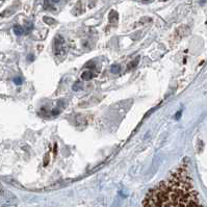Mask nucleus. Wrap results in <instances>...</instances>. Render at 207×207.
Masks as SVG:
<instances>
[{"label": "nucleus", "instance_id": "nucleus-5", "mask_svg": "<svg viewBox=\"0 0 207 207\" xmlns=\"http://www.w3.org/2000/svg\"><path fill=\"white\" fill-rule=\"evenodd\" d=\"M82 87H82V83H81V82H76L74 85H73V90L77 92V91H79V90H82Z\"/></svg>", "mask_w": 207, "mask_h": 207}, {"label": "nucleus", "instance_id": "nucleus-10", "mask_svg": "<svg viewBox=\"0 0 207 207\" xmlns=\"http://www.w3.org/2000/svg\"><path fill=\"white\" fill-rule=\"evenodd\" d=\"M181 110H180V111H178L177 114H176V116H175V118H176V120H179L180 119V115H181Z\"/></svg>", "mask_w": 207, "mask_h": 207}, {"label": "nucleus", "instance_id": "nucleus-1", "mask_svg": "<svg viewBox=\"0 0 207 207\" xmlns=\"http://www.w3.org/2000/svg\"><path fill=\"white\" fill-rule=\"evenodd\" d=\"M192 177L185 167H180L170 177L151 190L143 206H200Z\"/></svg>", "mask_w": 207, "mask_h": 207}, {"label": "nucleus", "instance_id": "nucleus-11", "mask_svg": "<svg viewBox=\"0 0 207 207\" xmlns=\"http://www.w3.org/2000/svg\"><path fill=\"white\" fill-rule=\"evenodd\" d=\"M58 114H60V110L57 109V108H55L54 110H52V115H58Z\"/></svg>", "mask_w": 207, "mask_h": 207}, {"label": "nucleus", "instance_id": "nucleus-13", "mask_svg": "<svg viewBox=\"0 0 207 207\" xmlns=\"http://www.w3.org/2000/svg\"><path fill=\"white\" fill-rule=\"evenodd\" d=\"M144 2H148V1H151V0H143Z\"/></svg>", "mask_w": 207, "mask_h": 207}, {"label": "nucleus", "instance_id": "nucleus-4", "mask_svg": "<svg viewBox=\"0 0 207 207\" xmlns=\"http://www.w3.org/2000/svg\"><path fill=\"white\" fill-rule=\"evenodd\" d=\"M14 33H16L17 35H23V33H24V29H23L21 26H15L14 27Z\"/></svg>", "mask_w": 207, "mask_h": 207}, {"label": "nucleus", "instance_id": "nucleus-6", "mask_svg": "<svg viewBox=\"0 0 207 207\" xmlns=\"http://www.w3.org/2000/svg\"><path fill=\"white\" fill-rule=\"evenodd\" d=\"M120 70H121V68L119 65H112L111 69H110V71H111L112 73H118Z\"/></svg>", "mask_w": 207, "mask_h": 207}, {"label": "nucleus", "instance_id": "nucleus-2", "mask_svg": "<svg viewBox=\"0 0 207 207\" xmlns=\"http://www.w3.org/2000/svg\"><path fill=\"white\" fill-rule=\"evenodd\" d=\"M19 6H20V3L18 2L17 5L14 4V5H12V6H10V8H6V10H5L4 12H2V18L6 17V16L8 17V16H10L12 14H14V12H15L16 10H17V8H19Z\"/></svg>", "mask_w": 207, "mask_h": 207}, {"label": "nucleus", "instance_id": "nucleus-8", "mask_svg": "<svg viewBox=\"0 0 207 207\" xmlns=\"http://www.w3.org/2000/svg\"><path fill=\"white\" fill-rule=\"evenodd\" d=\"M14 82L16 83V84H21V83H22V78L21 77H16L15 79H14Z\"/></svg>", "mask_w": 207, "mask_h": 207}, {"label": "nucleus", "instance_id": "nucleus-12", "mask_svg": "<svg viewBox=\"0 0 207 207\" xmlns=\"http://www.w3.org/2000/svg\"><path fill=\"white\" fill-rule=\"evenodd\" d=\"M51 1H52V2H55V3H56V2H60V0H51Z\"/></svg>", "mask_w": 207, "mask_h": 207}, {"label": "nucleus", "instance_id": "nucleus-7", "mask_svg": "<svg viewBox=\"0 0 207 207\" xmlns=\"http://www.w3.org/2000/svg\"><path fill=\"white\" fill-rule=\"evenodd\" d=\"M44 22L47 23V24H53V23H55V21L50 17H44Z\"/></svg>", "mask_w": 207, "mask_h": 207}, {"label": "nucleus", "instance_id": "nucleus-3", "mask_svg": "<svg viewBox=\"0 0 207 207\" xmlns=\"http://www.w3.org/2000/svg\"><path fill=\"white\" fill-rule=\"evenodd\" d=\"M93 77V74H92V72L91 71H84V72L81 74V78H82L83 80H90L91 78Z\"/></svg>", "mask_w": 207, "mask_h": 207}, {"label": "nucleus", "instance_id": "nucleus-9", "mask_svg": "<svg viewBox=\"0 0 207 207\" xmlns=\"http://www.w3.org/2000/svg\"><path fill=\"white\" fill-rule=\"evenodd\" d=\"M137 64H138V60H135L134 62H131V64H130V65H129V69H131V68H134L135 66L137 65Z\"/></svg>", "mask_w": 207, "mask_h": 207}]
</instances>
